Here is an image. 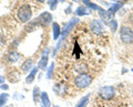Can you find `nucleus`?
I'll return each mask as SVG.
<instances>
[{"instance_id":"39448f33","label":"nucleus","mask_w":133,"mask_h":107,"mask_svg":"<svg viewBox=\"0 0 133 107\" xmlns=\"http://www.w3.org/2000/svg\"><path fill=\"white\" fill-rule=\"evenodd\" d=\"M99 95L105 101H110L114 96V87L113 86H103L99 90Z\"/></svg>"},{"instance_id":"9b49d317","label":"nucleus","mask_w":133,"mask_h":107,"mask_svg":"<svg viewBox=\"0 0 133 107\" xmlns=\"http://www.w3.org/2000/svg\"><path fill=\"white\" fill-rule=\"evenodd\" d=\"M90 13H91V10L89 8H87L85 6L78 7V9L76 10V14L78 17H82V16H87V14H90Z\"/></svg>"},{"instance_id":"423d86ee","label":"nucleus","mask_w":133,"mask_h":107,"mask_svg":"<svg viewBox=\"0 0 133 107\" xmlns=\"http://www.w3.org/2000/svg\"><path fill=\"white\" fill-rule=\"evenodd\" d=\"M37 19H38L40 26L47 27V26H49V23H51V21H52V16H51V13H50V12L44 11V12H42V13H41Z\"/></svg>"},{"instance_id":"dca6fc26","label":"nucleus","mask_w":133,"mask_h":107,"mask_svg":"<svg viewBox=\"0 0 133 107\" xmlns=\"http://www.w3.org/2000/svg\"><path fill=\"white\" fill-rule=\"evenodd\" d=\"M20 55L19 53H17V52H11L8 54V61H9L10 63H16L17 61H18L20 59Z\"/></svg>"},{"instance_id":"6ab92c4d","label":"nucleus","mask_w":133,"mask_h":107,"mask_svg":"<svg viewBox=\"0 0 133 107\" xmlns=\"http://www.w3.org/2000/svg\"><path fill=\"white\" fill-rule=\"evenodd\" d=\"M9 94L7 93H2L0 94V107H3L7 103H8V100H9Z\"/></svg>"},{"instance_id":"2eb2a0df","label":"nucleus","mask_w":133,"mask_h":107,"mask_svg":"<svg viewBox=\"0 0 133 107\" xmlns=\"http://www.w3.org/2000/svg\"><path fill=\"white\" fill-rule=\"evenodd\" d=\"M37 72H38V67L32 68L31 73L29 74V75L27 76V79H26V83H27V84H31L32 82L35 81V77H36V74H37Z\"/></svg>"},{"instance_id":"f257e3e1","label":"nucleus","mask_w":133,"mask_h":107,"mask_svg":"<svg viewBox=\"0 0 133 107\" xmlns=\"http://www.w3.org/2000/svg\"><path fill=\"white\" fill-rule=\"evenodd\" d=\"M17 17L23 23H27L31 20L32 18V9L29 5H22L19 8L18 13H17Z\"/></svg>"},{"instance_id":"c85d7f7f","label":"nucleus","mask_w":133,"mask_h":107,"mask_svg":"<svg viewBox=\"0 0 133 107\" xmlns=\"http://www.w3.org/2000/svg\"><path fill=\"white\" fill-rule=\"evenodd\" d=\"M37 1H39V2H44L45 0H37Z\"/></svg>"},{"instance_id":"c756f323","label":"nucleus","mask_w":133,"mask_h":107,"mask_svg":"<svg viewBox=\"0 0 133 107\" xmlns=\"http://www.w3.org/2000/svg\"><path fill=\"white\" fill-rule=\"evenodd\" d=\"M58 1H60V2H63V1H65V0H58Z\"/></svg>"},{"instance_id":"a878e982","label":"nucleus","mask_w":133,"mask_h":107,"mask_svg":"<svg viewBox=\"0 0 133 107\" xmlns=\"http://www.w3.org/2000/svg\"><path fill=\"white\" fill-rule=\"evenodd\" d=\"M8 88H9V86H8L7 84H5V83L1 84V89H5V90H7Z\"/></svg>"},{"instance_id":"9d476101","label":"nucleus","mask_w":133,"mask_h":107,"mask_svg":"<svg viewBox=\"0 0 133 107\" xmlns=\"http://www.w3.org/2000/svg\"><path fill=\"white\" fill-rule=\"evenodd\" d=\"M41 106L42 107H51V102L49 100V96H48V93L42 92L41 93Z\"/></svg>"},{"instance_id":"2f4dec72","label":"nucleus","mask_w":133,"mask_h":107,"mask_svg":"<svg viewBox=\"0 0 133 107\" xmlns=\"http://www.w3.org/2000/svg\"><path fill=\"white\" fill-rule=\"evenodd\" d=\"M73 1H77V0H73Z\"/></svg>"},{"instance_id":"cd10ccee","label":"nucleus","mask_w":133,"mask_h":107,"mask_svg":"<svg viewBox=\"0 0 133 107\" xmlns=\"http://www.w3.org/2000/svg\"><path fill=\"white\" fill-rule=\"evenodd\" d=\"M3 83H5V77L0 75V85H1V84H3Z\"/></svg>"},{"instance_id":"393cba45","label":"nucleus","mask_w":133,"mask_h":107,"mask_svg":"<svg viewBox=\"0 0 133 107\" xmlns=\"http://www.w3.org/2000/svg\"><path fill=\"white\" fill-rule=\"evenodd\" d=\"M128 21L130 22V23H132V24H133V12H132V13H131L130 16H129V18H128Z\"/></svg>"},{"instance_id":"f3484780","label":"nucleus","mask_w":133,"mask_h":107,"mask_svg":"<svg viewBox=\"0 0 133 107\" xmlns=\"http://www.w3.org/2000/svg\"><path fill=\"white\" fill-rule=\"evenodd\" d=\"M38 26H39V21H38V19H36V20H33V21H31L29 24H27V26H26V31L30 32L32 30H35V29Z\"/></svg>"},{"instance_id":"473e14b6","label":"nucleus","mask_w":133,"mask_h":107,"mask_svg":"<svg viewBox=\"0 0 133 107\" xmlns=\"http://www.w3.org/2000/svg\"><path fill=\"white\" fill-rule=\"evenodd\" d=\"M132 72H133V68H132Z\"/></svg>"},{"instance_id":"0eeeda50","label":"nucleus","mask_w":133,"mask_h":107,"mask_svg":"<svg viewBox=\"0 0 133 107\" xmlns=\"http://www.w3.org/2000/svg\"><path fill=\"white\" fill-rule=\"evenodd\" d=\"M90 30L93 32L94 34H100L103 31V24L100 20H93L90 23Z\"/></svg>"},{"instance_id":"72a5a7b5","label":"nucleus","mask_w":133,"mask_h":107,"mask_svg":"<svg viewBox=\"0 0 133 107\" xmlns=\"http://www.w3.org/2000/svg\"><path fill=\"white\" fill-rule=\"evenodd\" d=\"M132 95H133V93H132Z\"/></svg>"},{"instance_id":"4be33fe9","label":"nucleus","mask_w":133,"mask_h":107,"mask_svg":"<svg viewBox=\"0 0 133 107\" xmlns=\"http://www.w3.org/2000/svg\"><path fill=\"white\" fill-rule=\"evenodd\" d=\"M109 26H110V29L112 32H115L118 30V21H116L115 19H112L111 21L109 22Z\"/></svg>"},{"instance_id":"a211bd4d","label":"nucleus","mask_w":133,"mask_h":107,"mask_svg":"<svg viewBox=\"0 0 133 107\" xmlns=\"http://www.w3.org/2000/svg\"><path fill=\"white\" fill-rule=\"evenodd\" d=\"M32 95H33V102H35V104H38V102H39V98L41 97V94H40V89L38 86H36L35 88H33V93H32Z\"/></svg>"},{"instance_id":"b1692460","label":"nucleus","mask_w":133,"mask_h":107,"mask_svg":"<svg viewBox=\"0 0 133 107\" xmlns=\"http://www.w3.org/2000/svg\"><path fill=\"white\" fill-rule=\"evenodd\" d=\"M48 3H49V6L51 7V9H56V7H57V3H58V0H48Z\"/></svg>"},{"instance_id":"ddd939ff","label":"nucleus","mask_w":133,"mask_h":107,"mask_svg":"<svg viewBox=\"0 0 133 107\" xmlns=\"http://www.w3.org/2000/svg\"><path fill=\"white\" fill-rule=\"evenodd\" d=\"M83 3H84V6H85L87 8H89V9H94V10H98L99 12H101V11L104 10V9H103V8L99 7L98 5H95V3H93V2H91L90 0H83Z\"/></svg>"},{"instance_id":"7ed1b4c3","label":"nucleus","mask_w":133,"mask_h":107,"mask_svg":"<svg viewBox=\"0 0 133 107\" xmlns=\"http://www.w3.org/2000/svg\"><path fill=\"white\" fill-rule=\"evenodd\" d=\"M79 22V18H73V19H71L69 21V23L65 26V28L63 29V31H61V38H60V40H59V42H58V45L56 47V49H55V51H53V55L56 54V52H57V50L59 49V47H60V44H61V42L63 41L66 36H68V34H69V32L72 30L73 29V27L76 26V24Z\"/></svg>"},{"instance_id":"5701e85b","label":"nucleus","mask_w":133,"mask_h":107,"mask_svg":"<svg viewBox=\"0 0 133 107\" xmlns=\"http://www.w3.org/2000/svg\"><path fill=\"white\" fill-rule=\"evenodd\" d=\"M53 68H55V63H51V64H50L49 70L47 71V74H45V77H47V79H49V80H51V79H52Z\"/></svg>"},{"instance_id":"7c9ffc66","label":"nucleus","mask_w":133,"mask_h":107,"mask_svg":"<svg viewBox=\"0 0 133 107\" xmlns=\"http://www.w3.org/2000/svg\"><path fill=\"white\" fill-rule=\"evenodd\" d=\"M53 107H60V106H58V105H55V106H53Z\"/></svg>"},{"instance_id":"aec40b11","label":"nucleus","mask_w":133,"mask_h":107,"mask_svg":"<svg viewBox=\"0 0 133 107\" xmlns=\"http://www.w3.org/2000/svg\"><path fill=\"white\" fill-rule=\"evenodd\" d=\"M122 5L123 3H114V5H112L110 8H109V10H108V12H110L111 14H114L116 11L120 10L122 8Z\"/></svg>"},{"instance_id":"20e7f679","label":"nucleus","mask_w":133,"mask_h":107,"mask_svg":"<svg viewBox=\"0 0 133 107\" xmlns=\"http://www.w3.org/2000/svg\"><path fill=\"white\" fill-rule=\"evenodd\" d=\"M120 38L121 41L125 44H131L133 43V31L131 28L127 26H122L120 29Z\"/></svg>"},{"instance_id":"4468645a","label":"nucleus","mask_w":133,"mask_h":107,"mask_svg":"<svg viewBox=\"0 0 133 107\" xmlns=\"http://www.w3.org/2000/svg\"><path fill=\"white\" fill-rule=\"evenodd\" d=\"M52 29H53V39L58 40L61 35V28L57 22H53L52 23Z\"/></svg>"},{"instance_id":"f8f14e48","label":"nucleus","mask_w":133,"mask_h":107,"mask_svg":"<svg viewBox=\"0 0 133 107\" xmlns=\"http://www.w3.org/2000/svg\"><path fill=\"white\" fill-rule=\"evenodd\" d=\"M33 66V61L31 59H28L24 61V63H22L21 65V71L22 73H28L31 70V67Z\"/></svg>"},{"instance_id":"412c9836","label":"nucleus","mask_w":133,"mask_h":107,"mask_svg":"<svg viewBox=\"0 0 133 107\" xmlns=\"http://www.w3.org/2000/svg\"><path fill=\"white\" fill-rule=\"evenodd\" d=\"M89 97H90V95L88 94V95H85L84 97H82L80 101H79V103L77 104V106L76 107H85L87 106V104H88V102H89Z\"/></svg>"},{"instance_id":"1a4fd4ad","label":"nucleus","mask_w":133,"mask_h":107,"mask_svg":"<svg viewBox=\"0 0 133 107\" xmlns=\"http://www.w3.org/2000/svg\"><path fill=\"white\" fill-rule=\"evenodd\" d=\"M99 13H100V17H101V20L103 21V23H109L113 19V14H111L110 12H108L105 10L99 12Z\"/></svg>"},{"instance_id":"6e6552de","label":"nucleus","mask_w":133,"mask_h":107,"mask_svg":"<svg viewBox=\"0 0 133 107\" xmlns=\"http://www.w3.org/2000/svg\"><path fill=\"white\" fill-rule=\"evenodd\" d=\"M48 53H49V48H47L44 50V52L42 53V56H41V59L39 61V64H38V67L40 70H44L47 67L48 65V62H49V57H48Z\"/></svg>"},{"instance_id":"f03ea898","label":"nucleus","mask_w":133,"mask_h":107,"mask_svg":"<svg viewBox=\"0 0 133 107\" xmlns=\"http://www.w3.org/2000/svg\"><path fill=\"white\" fill-rule=\"evenodd\" d=\"M92 76L88 73H80L79 75L74 79V84L77 85L79 88H85L91 85L92 83Z\"/></svg>"},{"instance_id":"bb28decb","label":"nucleus","mask_w":133,"mask_h":107,"mask_svg":"<svg viewBox=\"0 0 133 107\" xmlns=\"http://www.w3.org/2000/svg\"><path fill=\"white\" fill-rule=\"evenodd\" d=\"M112 1H115L116 3H124L127 0H112Z\"/></svg>"}]
</instances>
